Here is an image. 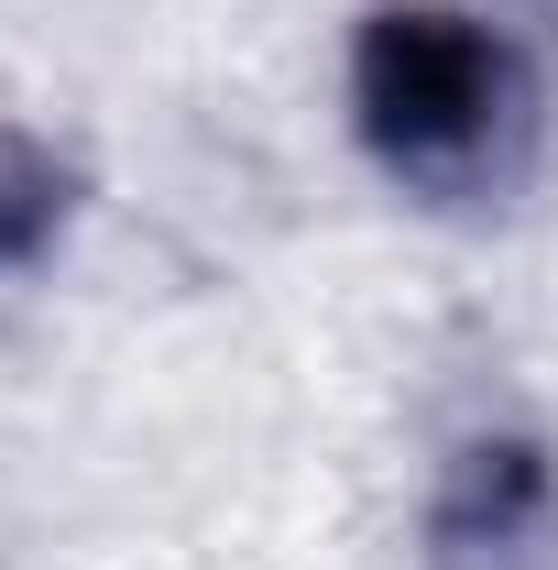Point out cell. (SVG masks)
Returning a JSON list of instances; mask_svg holds the SVG:
<instances>
[{
	"label": "cell",
	"instance_id": "obj_1",
	"mask_svg": "<svg viewBox=\"0 0 558 570\" xmlns=\"http://www.w3.org/2000/svg\"><path fill=\"white\" fill-rule=\"evenodd\" d=\"M350 110H361V142L406 176V187H482L492 165L526 132V67L515 45L471 22V11H438V0H406V11H372L361 45H350Z\"/></svg>",
	"mask_w": 558,
	"mask_h": 570
},
{
	"label": "cell",
	"instance_id": "obj_2",
	"mask_svg": "<svg viewBox=\"0 0 558 570\" xmlns=\"http://www.w3.org/2000/svg\"><path fill=\"white\" fill-rule=\"evenodd\" d=\"M558 538V472L537 439H471L438 483L427 549L438 570H537Z\"/></svg>",
	"mask_w": 558,
	"mask_h": 570
},
{
	"label": "cell",
	"instance_id": "obj_3",
	"mask_svg": "<svg viewBox=\"0 0 558 570\" xmlns=\"http://www.w3.org/2000/svg\"><path fill=\"white\" fill-rule=\"evenodd\" d=\"M56 165L44 154H22V142H0V264H33L44 242H56Z\"/></svg>",
	"mask_w": 558,
	"mask_h": 570
}]
</instances>
